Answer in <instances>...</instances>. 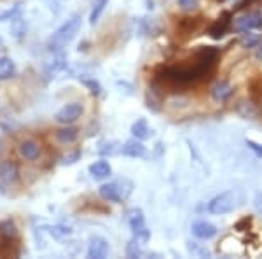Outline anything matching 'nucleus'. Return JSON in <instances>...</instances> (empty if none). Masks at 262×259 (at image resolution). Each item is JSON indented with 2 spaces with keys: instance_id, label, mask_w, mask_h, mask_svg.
Wrapping results in <instances>:
<instances>
[{
  "instance_id": "f257e3e1",
  "label": "nucleus",
  "mask_w": 262,
  "mask_h": 259,
  "mask_svg": "<svg viewBox=\"0 0 262 259\" xmlns=\"http://www.w3.org/2000/svg\"><path fill=\"white\" fill-rule=\"evenodd\" d=\"M217 60L219 49L213 46H203L198 49V53L194 54L191 63H187V65L159 67L154 74L152 84H156L159 90L184 91L185 88L208 79L213 74Z\"/></svg>"
},
{
  "instance_id": "f03ea898",
  "label": "nucleus",
  "mask_w": 262,
  "mask_h": 259,
  "mask_svg": "<svg viewBox=\"0 0 262 259\" xmlns=\"http://www.w3.org/2000/svg\"><path fill=\"white\" fill-rule=\"evenodd\" d=\"M82 27V16L81 14H72L65 23L53 33L49 39V49L51 51H61L63 48L70 44L72 41L77 37L79 30Z\"/></svg>"
},
{
  "instance_id": "7ed1b4c3",
  "label": "nucleus",
  "mask_w": 262,
  "mask_h": 259,
  "mask_svg": "<svg viewBox=\"0 0 262 259\" xmlns=\"http://www.w3.org/2000/svg\"><path fill=\"white\" fill-rule=\"evenodd\" d=\"M243 202V194L242 191L234 189V191H226V193L217 194L215 198H212L206 205V210L210 214L215 215H222V214H229V212L236 210Z\"/></svg>"
},
{
  "instance_id": "20e7f679",
  "label": "nucleus",
  "mask_w": 262,
  "mask_h": 259,
  "mask_svg": "<svg viewBox=\"0 0 262 259\" xmlns=\"http://www.w3.org/2000/svg\"><path fill=\"white\" fill-rule=\"evenodd\" d=\"M128 223H129L131 231H133V238L140 245L147 244L150 238V229L145 226V219H143V214L140 209H133L129 212Z\"/></svg>"
},
{
  "instance_id": "39448f33",
  "label": "nucleus",
  "mask_w": 262,
  "mask_h": 259,
  "mask_svg": "<svg viewBox=\"0 0 262 259\" xmlns=\"http://www.w3.org/2000/svg\"><path fill=\"white\" fill-rule=\"evenodd\" d=\"M259 28H262V12L260 11L247 12V14H243L234 19V30L239 33L259 30Z\"/></svg>"
},
{
  "instance_id": "423d86ee",
  "label": "nucleus",
  "mask_w": 262,
  "mask_h": 259,
  "mask_svg": "<svg viewBox=\"0 0 262 259\" xmlns=\"http://www.w3.org/2000/svg\"><path fill=\"white\" fill-rule=\"evenodd\" d=\"M231 25H232V12L231 11H224L222 14L219 16V18L208 27V35L212 37V39H215V41L222 39V37L229 32Z\"/></svg>"
},
{
  "instance_id": "0eeeda50",
  "label": "nucleus",
  "mask_w": 262,
  "mask_h": 259,
  "mask_svg": "<svg viewBox=\"0 0 262 259\" xmlns=\"http://www.w3.org/2000/svg\"><path fill=\"white\" fill-rule=\"evenodd\" d=\"M129 193H131V189L121 188V181L100 186V196L103 200H107V202H112V203H121L124 198H128Z\"/></svg>"
},
{
  "instance_id": "6e6552de",
  "label": "nucleus",
  "mask_w": 262,
  "mask_h": 259,
  "mask_svg": "<svg viewBox=\"0 0 262 259\" xmlns=\"http://www.w3.org/2000/svg\"><path fill=\"white\" fill-rule=\"evenodd\" d=\"M84 112V107L81 102H70L67 104L65 107H61L60 110L56 112V121L58 123H63V125H70V123H75L79 117L82 116Z\"/></svg>"
},
{
  "instance_id": "1a4fd4ad",
  "label": "nucleus",
  "mask_w": 262,
  "mask_h": 259,
  "mask_svg": "<svg viewBox=\"0 0 262 259\" xmlns=\"http://www.w3.org/2000/svg\"><path fill=\"white\" fill-rule=\"evenodd\" d=\"M18 181H19V168L16 161H6V163L0 165V189L18 184Z\"/></svg>"
},
{
  "instance_id": "9d476101",
  "label": "nucleus",
  "mask_w": 262,
  "mask_h": 259,
  "mask_svg": "<svg viewBox=\"0 0 262 259\" xmlns=\"http://www.w3.org/2000/svg\"><path fill=\"white\" fill-rule=\"evenodd\" d=\"M18 154L27 161H37L42 156V147L35 140H23L18 146Z\"/></svg>"
},
{
  "instance_id": "9b49d317",
  "label": "nucleus",
  "mask_w": 262,
  "mask_h": 259,
  "mask_svg": "<svg viewBox=\"0 0 262 259\" xmlns=\"http://www.w3.org/2000/svg\"><path fill=\"white\" fill-rule=\"evenodd\" d=\"M111 247H108V242L101 236H93L90 240V247H88V257L91 259H103L108 256Z\"/></svg>"
},
{
  "instance_id": "f8f14e48",
  "label": "nucleus",
  "mask_w": 262,
  "mask_h": 259,
  "mask_svg": "<svg viewBox=\"0 0 262 259\" xmlns=\"http://www.w3.org/2000/svg\"><path fill=\"white\" fill-rule=\"evenodd\" d=\"M121 152L128 158H143L147 154L145 146L142 144V140L138 138H129L124 142V146H121Z\"/></svg>"
},
{
  "instance_id": "ddd939ff",
  "label": "nucleus",
  "mask_w": 262,
  "mask_h": 259,
  "mask_svg": "<svg viewBox=\"0 0 262 259\" xmlns=\"http://www.w3.org/2000/svg\"><path fill=\"white\" fill-rule=\"evenodd\" d=\"M191 229H192V235L200 240H210L217 235V228L212 223H208V221H196Z\"/></svg>"
},
{
  "instance_id": "4468645a",
  "label": "nucleus",
  "mask_w": 262,
  "mask_h": 259,
  "mask_svg": "<svg viewBox=\"0 0 262 259\" xmlns=\"http://www.w3.org/2000/svg\"><path fill=\"white\" fill-rule=\"evenodd\" d=\"M0 236L14 240V242H21L19 229H18V224H16L14 219L7 217V219L0 221Z\"/></svg>"
},
{
  "instance_id": "2eb2a0df",
  "label": "nucleus",
  "mask_w": 262,
  "mask_h": 259,
  "mask_svg": "<svg viewBox=\"0 0 262 259\" xmlns=\"http://www.w3.org/2000/svg\"><path fill=\"white\" fill-rule=\"evenodd\" d=\"M203 18H180L177 23V33L184 37H191L200 28Z\"/></svg>"
},
{
  "instance_id": "dca6fc26",
  "label": "nucleus",
  "mask_w": 262,
  "mask_h": 259,
  "mask_svg": "<svg viewBox=\"0 0 262 259\" xmlns=\"http://www.w3.org/2000/svg\"><path fill=\"white\" fill-rule=\"evenodd\" d=\"M90 173H91L93 179L103 181V179H108V177L112 175V167H111L108 161L100 160V161H96V163L90 165Z\"/></svg>"
},
{
  "instance_id": "f3484780",
  "label": "nucleus",
  "mask_w": 262,
  "mask_h": 259,
  "mask_svg": "<svg viewBox=\"0 0 262 259\" xmlns=\"http://www.w3.org/2000/svg\"><path fill=\"white\" fill-rule=\"evenodd\" d=\"M21 242H14L0 236V257H19L21 256Z\"/></svg>"
},
{
  "instance_id": "a211bd4d",
  "label": "nucleus",
  "mask_w": 262,
  "mask_h": 259,
  "mask_svg": "<svg viewBox=\"0 0 262 259\" xmlns=\"http://www.w3.org/2000/svg\"><path fill=\"white\" fill-rule=\"evenodd\" d=\"M65 67H67V56L63 53L56 54L53 60H49L48 63H46V75H48V79L56 77V75L60 74Z\"/></svg>"
},
{
  "instance_id": "6ab92c4d",
  "label": "nucleus",
  "mask_w": 262,
  "mask_h": 259,
  "mask_svg": "<svg viewBox=\"0 0 262 259\" xmlns=\"http://www.w3.org/2000/svg\"><path fill=\"white\" fill-rule=\"evenodd\" d=\"M232 95V86L227 81H217L212 88V98L215 102H226Z\"/></svg>"
},
{
  "instance_id": "aec40b11",
  "label": "nucleus",
  "mask_w": 262,
  "mask_h": 259,
  "mask_svg": "<svg viewBox=\"0 0 262 259\" xmlns=\"http://www.w3.org/2000/svg\"><path fill=\"white\" fill-rule=\"evenodd\" d=\"M248 98L255 107L262 105V79L257 77L248 84Z\"/></svg>"
},
{
  "instance_id": "412c9836",
  "label": "nucleus",
  "mask_w": 262,
  "mask_h": 259,
  "mask_svg": "<svg viewBox=\"0 0 262 259\" xmlns=\"http://www.w3.org/2000/svg\"><path fill=\"white\" fill-rule=\"evenodd\" d=\"M131 133H133L135 138L145 140L152 135V130H150V126L147 125L145 119H138V121L133 123V126H131Z\"/></svg>"
},
{
  "instance_id": "4be33fe9",
  "label": "nucleus",
  "mask_w": 262,
  "mask_h": 259,
  "mask_svg": "<svg viewBox=\"0 0 262 259\" xmlns=\"http://www.w3.org/2000/svg\"><path fill=\"white\" fill-rule=\"evenodd\" d=\"M16 75V65L11 58L0 56V81H7Z\"/></svg>"
},
{
  "instance_id": "5701e85b",
  "label": "nucleus",
  "mask_w": 262,
  "mask_h": 259,
  "mask_svg": "<svg viewBox=\"0 0 262 259\" xmlns=\"http://www.w3.org/2000/svg\"><path fill=\"white\" fill-rule=\"evenodd\" d=\"M79 137V130L74 128V126H65V128L56 131V140L60 144H72L75 142Z\"/></svg>"
},
{
  "instance_id": "b1692460",
  "label": "nucleus",
  "mask_w": 262,
  "mask_h": 259,
  "mask_svg": "<svg viewBox=\"0 0 262 259\" xmlns=\"http://www.w3.org/2000/svg\"><path fill=\"white\" fill-rule=\"evenodd\" d=\"M108 6V0H95L93 2V9H91V14H90V23L95 25L96 21L100 19V16L103 14L105 7Z\"/></svg>"
},
{
  "instance_id": "393cba45",
  "label": "nucleus",
  "mask_w": 262,
  "mask_h": 259,
  "mask_svg": "<svg viewBox=\"0 0 262 259\" xmlns=\"http://www.w3.org/2000/svg\"><path fill=\"white\" fill-rule=\"evenodd\" d=\"M242 44L243 48H257L260 44V37L255 35V33H250V32H245L243 37H242Z\"/></svg>"
},
{
  "instance_id": "a878e982",
  "label": "nucleus",
  "mask_w": 262,
  "mask_h": 259,
  "mask_svg": "<svg viewBox=\"0 0 262 259\" xmlns=\"http://www.w3.org/2000/svg\"><path fill=\"white\" fill-rule=\"evenodd\" d=\"M117 151H119L117 142H103L100 147V154H103V156H114V154H117Z\"/></svg>"
},
{
  "instance_id": "bb28decb",
  "label": "nucleus",
  "mask_w": 262,
  "mask_h": 259,
  "mask_svg": "<svg viewBox=\"0 0 262 259\" xmlns=\"http://www.w3.org/2000/svg\"><path fill=\"white\" fill-rule=\"evenodd\" d=\"M49 231H51V235H53L54 238H58V240H61V238H65V236L72 235V229L65 228V226H53Z\"/></svg>"
},
{
  "instance_id": "cd10ccee",
  "label": "nucleus",
  "mask_w": 262,
  "mask_h": 259,
  "mask_svg": "<svg viewBox=\"0 0 262 259\" xmlns=\"http://www.w3.org/2000/svg\"><path fill=\"white\" fill-rule=\"evenodd\" d=\"M179 7L185 12H192L200 7V0H179Z\"/></svg>"
},
{
  "instance_id": "c85d7f7f",
  "label": "nucleus",
  "mask_w": 262,
  "mask_h": 259,
  "mask_svg": "<svg viewBox=\"0 0 262 259\" xmlns=\"http://www.w3.org/2000/svg\"><path fill=\"white\" fill-rule=\"evenodd\" d=\"M126 254H128V257H140L142 252L140 249H138V242L137 240H131L128 244V249H126Z\"/></svg>"
},
{
  "instance_id": "c756f323",
  "label": "nucleus",
  "mask_w": 262,
  "mask_h": 259,
  "mask_svg": "<svg viewBox=\"0 0 262 259\" xmlns=\"http://www.w3.org/2000/svg\"><path fill=\"white\" fill-rule=\"evenodd\" d=\"M84 86L90 88V91L95 96H98L100 93H101V86L98 84V81H95V79H86V81H84Z\"/></svg>"
},
{
  "instance_id": "7c9ffc66",
  "label": "nucleus",
  "mask_w": 262,
  "mask_h": 259,
  "mask_svg": "<svg viewBox=\"0 0 262 259\" xmlns=\"http://www.w3.org/2000/svg\"><path fill=\"white\" fill-rule=\"evenodd\" d=\"M250 226H252V217H243L234 224V229L236 231H247Z\"/></svg>"
},
{
  "instance_id": "2f4dec72",
  "label": "nucleus",
  "mask_w": 262,
  "mask_h": 259,
  "mask_svg": "<svg viewBox=\"0 0 262 259\" xmlns=\"http://www.w3.org/2000/svg\"><path fill=\"white\" fill-rule=\"evenodd\" d=\"M79 158H81V151H74L72 154H69V156H65V158L61 160V165H74L75 161H77Z\"/></svg>"
},
{
  "instance_id": "473e14b6",
  "label": "nucleus",
  "mask_w": 262,
  "mask_h": 259,
  "mask_svg": "<svg viewBox=\"0 0 262 259\" xmlns=\"http://www.w3.org/2000/svg\"><path fill=\"white\" fill-rule=\"evenodd\" d=\"M247 146H248V149H252L253 152H255L257 158H262V146L260 144L253 142V140H247Z\"/></svg>"
},
{
  "instance_id": "72a5a7b5",
  "label": "nucleus",
  "mask_w": 262,
  "mask_h": 259,
  "mask_svg": "<svg viewBox=\"0 0 262 259\" xmlns=\"http://www.w3.org/2000/svg\"><path fill=\"white\" fill-rule=\"evenodd\" d=\"M255 0H242V2L238 4V7H236V11H242V9H247L250 4H253Z\"/></svg>"
},
{
  "instance_id": "f704fd0d",
  "label": "nucleus",
  "mask_w": 262,
  "mask_h": 259,
  "mask_svg": "<svg viewBox=\"0 0 262 259\" xmlns=\"http://www.w3.org/2000/svg\"><path fill=\"white\" fill-rule=\"evenodd\" d=\"M253 203H255L257 210H259L260 214H262V193H259V194H257V196H255V202H253Z\"/></svg>"
},
{
  "instance_id": "c9c22d12",
  "label": "nucleus",
  "mask_w": 262,
  "mask_h": 259,
  "mask_svg": "<svg viewBox=\"0 0 262 259\" xmlns=\"http://www.w3.org/2000/svg\"><path fill=\"white\" fill-rule=\"evenodd\" d=\"M257 58H259V60H262V46L260 44L257 46Z\"/></svg>"
},
{
  "instance_id": "e433bc0d",
  "label": "nucleus",
  "mask_w": 262,
  "mask_h": 259,
  "mask_svg": "<svg viewBox=\"0 0 262 259\" xmlns=\"http://www.w3.org/2000/svg\"><path fill=\"white\" fill-rule=\"evenodd\" d=\"M213 2H217V4H222V2H226V0H213Z\"/></svg>"
},
{
  "instance_id": "4c0bfd02",
  "label": "nucleus",
  "mask_w": 262,
  "mask_h": 259,
  "mask_svg": "<svg viewBox=\"0 0 262 259\" xmlns=\"http://www.w3.org/2000/svg\"><path fill=\"white\" fill-rule=\"evenodd\" d=\"M0 49H2V39H0Z\"/></svg>"
}]
</instances>
